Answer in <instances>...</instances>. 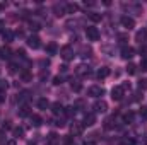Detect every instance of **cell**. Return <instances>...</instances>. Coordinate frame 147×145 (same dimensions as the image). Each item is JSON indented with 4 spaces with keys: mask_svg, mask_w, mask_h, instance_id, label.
<instances>
[{
    "mask_svg": "<svg viewBox=\"0 0 147 145\" xmlns=\"http://www.w3.org/2000/svg\"><path fill=\"white\" fill-rule=\"evenodd\" d=\"M86 36H87L89 41H98V39H99V31H98V28H94V26L86 28Z\"/></svg>",
    "mask_w": 147,
    "mask_h": 145,
    "instance_id": "6da1fadb",
    "label": "cell"
},
{
    "mask_svg": "<svg viewBox=\"0 0 147 145\" xmlns=\"http://www.w3.org/2000/svg\"><path fill=\"white\" fill-rule=\"evenodd\" d=\"M60 56L63 58V60H72L74 58V50L72 46H69V44H65V46H62V50H60Z\"/></svg>",
    "mask_w": 147,
    "mask_h": 145,
    "instance_id": "7a4b0ae2",
    "label": "cell"
},
{
    "mask_svg": "<svg viewBox=\"0 0 147 145\" xmlns=\"http://www.w3.org/2000/svg\"><path fill=\"white\" fill-rule=\"evenodd\" d=\"M103 94H105V89L99 85H92L87 89V96H91V97H101Z\"/></svg>",
    "mask_w": 147,
    "mask_h": 145,
    "instance_id": "3957f363",
    "label": "cell"
},
{
    "mask_svg": "<svg viewBox=\"0 0 147 145\" xmlns=\"http://www.w3.org/2000/svg\"><path fill=\"white\" fill-rule=\"evenodd\" d=\"M123 96H125V91H123V87H121V85L113 87V91H111V97H113V101H121V99H123Z\"/></svg>",
    "mask_w": 147,
    "mask_h": 145,
    "instance_id": "277c9868",
    "label": "cell"
},
{
    "mask_svg": "<svg viewBox=\"0 0 147 145\" xmlns=\"http://www.w3.org/2000/svg\"><path fill=\"white\" fill-rule=\"evenodd\" d=\"M120 22H121V26H123L125 29H134V28H135V21H134L132 17H128V15H121Z\"/></svg>",
    "mask_w": 147,
    "mask_h": 145,
    "instance_id": "5b68a950",
    "label": "cell"
},
{
    "mask_svg": "<svg viewBox=\"0 0 147 145\" xmlns=\"http://www.w3.org/2000/svg\"><path fill=\"white\" fill-rule=\"evenodd\" d=\"M134 55H135V50H134L132 46H125V48H121V58L130 60Z\"/></svg>",
    "mask_w": 147,
    "mask_h": 145,
    "instance_id": "8992f818",
    "label": "cell"
},
{
    "mask_svg": "<svg viewBox=\"0 0 147 145\" xmlns=\"http://www.w3.org/2000/svg\"><path fill=\"white\" fill-rule=\"evenodd\" d=\"M96 123V114H87L86 118H84V123H82V126H92Z\"/></svg>",
    "mask_w": 147,
    "mask_h": 145,
    "instance_id": "52a82bcc",
    "label": "cell"
},
{
    "mask_svg": "<svg viewBox=\"0 0 147 145\" xmlns=\"http://www.w3.org/2000/svg\"><path fill=\"white\" fill-rule=\"evenodd\" d=\"M28 44H29L33 50H38V48H39V44H41V43H39V38H38V36H29V38H28Z\"/></svg>",
    "mask_w": 147,
    "mask_h": 145,
    "instance_id": "ba28073f",
    "label": "cell"
},
{
    "mask_svg": "<svg viewBox=\"0 0 147 145\" xmlns=\"http://www.w3.org/2000/svg\"><path fill=\"white\" fill-rule=\"evenodd\" d=\"M108 109V104L105 103V101H98L96 104H94V113H105Z\"/></svg>",
    "mask_w": 147,
    "mask_h": 145,
    "instance_id": "9c48e42d",
    "label": "cell"
},
{
    "mask_svg": "<svg viewBox=\"0 0 147 145\" xmlns=\"http://www.w3.org/2000/svg\"><path fill=\"white\" fill-rule=\"evenodd\" d=\"M135 39H137L139 43H146L147 41V28L146 29H140V31L135 34Z\"/></svg>",
    "mask_w": 147,
    "mask_h": 145,
    "instance_id": "30bf717a",
    "label": "cell"
},
{
    "mask_svg": "<svg viewBox=\"0 0 147 145\" xmlns=\"http://www.w3.org/2000/svg\"><path fill=\"white\" fill-rule=\"evenodd\" d=\"M57 51H58L57 43H50V44H46V53H48V55H57Z\"/></svg>",
    "mask_w": 147,
    "mask_h": 145,
    "instance_id": "8fae6325",
    "label": "cell"
},
{
    "mask_svg": "<svg viewBox=\"0 0 147 145\" xmlns=\"http://www.w3.org/2000/svg\"><path fill=\"white\" fill-rule=\"evenodd\" d=\"M82 130H84V126H82V125H79V123H74L72 126H70V132H72L74 135H80V133H82Z\"/></svg>",
    "mask_w": 147,
    "mask_h": 145,
    "instance_id": "7c38bea8",
    "label": "cell"
},
{
    "mask_svg": "<svg viewBox=\"0 0 147 145\" xmlns=\"http://www.w3.org/2000/svg\"><path fill=\"white\" fill-rule=\"evenodd\" d=\"M96 75H98V79H106V77L110 75V68H108V67H103V68H99V70H98Z\"/></svg>",
    "mask_w": 147,
    "mask_h": 145,
    "instance_id": "4fadbf2b",
    "label": "cell"
},
{
    "mask_svg": "<svg viewBox=\"0 0 147 145\" xmlns=\"http://www.w3.org/2000/svg\"><path fill=\"white\" fill-rule=\"evenodd\" d=\"M87 17H89L92 22H99V21L103 19V15H101V14H98V12H89V14H87Z\"/></svg>",
    "mask_w": 147,
    "mask_h": 145,
    "instance_id": "5bb4252c",
    "label": "cell"
},
{
    "mask_svg": "<svg viewBox=\"0 0 147 145\" xmlns=\"http://www.w3.org/2000/svg\"><path fill=\"white\" fill-rule=\"evenodd\" d=\"M51 111H53V114H63V106L60 103H55L51 106Z\"/></svg>",
    "mask_w": 147,
    "mask_h": 145,
    "instance_id": "9a60e30c",
    "label": "cell"
},
{
    "mask_svg": "<svg viewBox=\"0 0 147 145\" xmlns=\"http://www.w3.org/2000/svg\"><path fill=\"white\" fill-rule=\"evenodd\" d=\"M2 36H3V39H5L7 43H10V41L14 39V33L9 31V29H5V31H2Z\"/></svg>",
    "mask_w": 147,
    "mask_h": 145,
    "instance_id": "2e32d148",
    "label": "cell"
},
{
    "mask_svg": "<svg viewBox=\"0 0 147 145\" xmlns=\"http://www.w3.org/2000/svg\"><path fill=\"white\" fill-rule=\"evenodd\" d=\"M48 106H50V103H48V99H46V97L38 99V108H39V109H46Z\"/></svg>",
    "mask_w": 147,
    "mask_h": 145,
    "instance_id": "e0dca14e",
    "label": "cell"
},
{
    "mask_svg": "<svg viewBox=\"0 0 147 145\" xmlns=\"http://www.w3.org/2000/svg\"><path fill=\"white\" fill-rule=\"evenodd\" d=\"M75 72L79 73V75H89V67H86V65H79Z\"/></svg>",
    "mask_w": 147,
    "mask_h": 145,
    "instance_id": "ac0fdd59",
    "label": "cell"
},
{
    "mask_svg": "<svg viewBox=\"0 0 147 145\" xmlns=\"http://www.w3.org/2000/svg\"><path fill=\"white\" fill-rule=\"evenodd\" d=\"M77 9H79L77 3H69V5L65 7V12H67V14H74V12H77Z\"/></svg>",
    "mask_w": 147,
    "mask_h": 145,
    "instance_id": "d6986e66",
    "label": "cell"
},
{
    "mask_svg": "<svg viewBox=\"0 0 147 145\" xmlns=\"http://www.w3.org/2000/svg\"><path fill=\"white\" fill-rule=\"evenodd\" d=\"M123 121H125V123H132V121H134V113H132V111L125 113V114H123Z\"/></svg>",
    "mask_w": 147,
    "mask_h": 145,
    "instance_id": "ffe728a7",
    "label": "cell"
},
{
    "mask_svg": "<svg viewBox=\"0 0 147 145\" xmlns=\"http://www.w3.org/2000/svg\"><path fill=\"white\" fill-rule=\"evenodd\" d=\"M41 121H43V119H41L38 114H33V116H31V123H33L34 126H39V125H41Z\"/></svg>",
    "mask_w": 147,
    "mask_h": 145,
    "instance_id": "44dd1931",
    "label": "cell"
},
{
    "mask_svg": "<svg viewBox=\"0 0 147 145\" xmlns=\"http://www.w3.org/2000/svg\"><path fill=\"white\" fill-rule=\"evenodd\" d=\"M21 79H22L24 82H31V79H33V77H31V73H29V72H26V70H24V72H21Z\"/></svg>",
    "mask_w": 147,
    "mask_h": 145,
    "instance_id": "7402d4cb",
    "label": "cell"
},
{
    "mask_svg": "<svg viewBox=\"0 0 147 145\" xmlns=\"http://www.w3.org/2000/svg\"><path fill=\"white\" fill-rule=\"evenodd\" d=\"M127 72H128V75H135V72H137V67H135L134 63H128V67H127Z\"/></svg>",
    "mask_w": 147,
    "mask_h": 145,
    "instance_id": "603a6c76",
    "label": "cell"
},
{
    "mask_svg": "<svg viewBox=\"0 0 147 145\" xmlns=\"http://www.w3.org/2000/svg\"><path fill=\"white\" fill-rule=\"evenodd\" d=\"M48 142H50V144H57V142H58V135H57V133H50V135H48Z\"/></svg>",
    "mask_w": 147,
    "mask_h": 145,
    "instance_id": "cb8c5ba5",
    "label": "cell"
},
{
    "mask_svg": "<svg viewBox=\"0 0 147 145\" xmlns=\"http://www.w3.org/2000/svg\"><path fill=\"white\" fill-rule=\"evenodd\" d=\"M70 87H72V91H75V92H79V91L82 89L80 82H77V80H75V82H72V85H70Z\"/></svg>",
    "mask_w": 147,
    "mask_h": 145,
    "instance_id": "d4e9b609",
    "label": "cell"
},
{
    "mask_svg": "<svg viewBox=\"0 0 147 145\" xmlns=\"http://www.w3.org/2000/svg\"><path fill=\"white\" fill-rule=\"evenodd\" d=\"M63 114H67V116H74V114H75V106H72V108H65Z\"/></svg>",
    "mask_w": 147,
    "mask_h": 145,
    "instance_id": "484cf974",
    "label": "cell"
},
{
    "mask_svg": "<svg viewBox=\"0 0 147 145\" xmlns=\"http://www.w3.org/2000/svg\"><path fill=\"white\" fill-rule=\"evenodd\" d=\"M139 89H140V91H146L147 89V79H142V80L139 82Z\"/></svg>",
    "mask_w": 147,
    "mask_h": 145,
    "instance_id": "4316f807",
    "label": "cell"
},
{
    "mask_svg": "<svg viewBox=\"0 0 147 145\" xmlns=\"http://www.w3.org/2000/svg\"><path fill=\"white\" fill-rule=\"evenodd\" d=\"M2 58H10V50L9 48H3L2 50Z\"/></svg>",
    "mask_w": 147,
    "mask_h": 145,
    "instance_id": "83f0119b",
    "label": "cell"
},
{
    "mask_svg": "<svg viewBox=\"0 0 147 145\" xmlns=\"http://www.w3.org/2000/svg\"><path fill=\"white\" fill-rule=\"evenodd\" d=\"M62 82H63V79H62L60 75H57V77H53V84H55V85H60Z\"/></svg>",
    "mask_w": 147,
    "mask_h": 145,
    "instance_id": "f1b7e54d",
    "label": "cell"
},
{
    "mask_svg": "<svg viewBox=\"0 0 147 145\" xmlns=\"http://www.w3.org/2000/svg\"><path fill=\"white\" fill-rule=\"evenodd\" d=\"M127 39H128V34H118V41L120 43H127Z\"/></svg>",
    "mask_w": 147,
    "mask_h": 145,
    "instance_id": "f546056e",
    "label": "cell"
},
{
    "mask_svg": "<svg viewBox=\"0 0 147 145\" xmlns=\"http://www.w3.org/2000/svg\"><path fill=\"white\" fill-rule=\"evenodd\" d=\"M22 133H24V130H22V128H14V135H16V137H21Z\"/></svg>",
    "mask_w": 147,
    "mask_h": 145,
    "instance_id": "4dcf8cb0",
    "label": "cell"
},
{
    "mask_svg": "<svg viewBox=\"0 0 147 145\" xmlns=\"http://www.w3.org/2000/svg\"><path fill=\"white\" fill-rule=\"evenodd\" d=\"M140 68H142L144 72H147V58H144V60L140 62Z\"/></svg>",
    "mask_w": 147,
    "mask_h": 145,
    "instance_id": "1f68e13d",
    "label": "cell"
},
{
    "mask_svg": "<svg viewBox=\"0 0 147 145\" xmlns=\"http://www.w3.org/2000/svg\"><path fill=\"white\" fill-rule=\"evenodd\" d=\"M28 106H22V108H21V113H19V114H21V116H26V114H28V113H29V111H28Z\"/></svg>",
    "mask_w": 147,
    "mask_h": 145,
    "instance_id": "d6a6232c",
    "label": "cell"
},
{
    "mask_svg": "<svg viewBox=\"0 0 147 145\" xmlns=\"http://www.w3.org/2000/svg\"><path fill=\"white\" fill-rule=\"evenodd\" d=\"M31 29L33 31H39V24L38 22H31Z\"/></svg>",
    "mask_w": 147,
    "mask_h": 145,
    "instance_id": "836d02e7",
    "label": "cell"
},
{
    "mask_svg": "<svg viewBox=\"0 0 147 145\" xmlns=\"http://www.w3.org/2000/svg\"><path fill=\"white\" fill-rule=\"evenodd\" d=\"M120 145H134V140H123Z\"/></svg>",
    "mask_w": 147,
    "mask_h": 145,
    "instance_id": "e575fe53",
    "label": "cell"
},
{
    "mask_svg": "<svg viewBox=\"0 0 147 145\" xmlns=\"http://www.w3.org/2000/svg\"><path fill=\"white\" fill-rule=\"evenodd\" d=\"M63 142H65L67 145H70V144H72V138H70V137H65V138H63Z\"/></svg>",
    "mask_w": 147,
    "mask_h": 145,
    "instance_id": "d590c367",
    "label": "cell"
},
{
    "mask_svg": "<svg viewBox=\"0 0 147 145\" xmlns=\"http://www.w3.org/2000/svg\"><path fill=\"white\" fill-rule=\"evenodd\" d=\"M140 114H142V116H144V118L147 119V108H142V111H140Z\"/></svg>",
    "mask_w": 147,
    "mask_h": 145,
    "instance_id": "8d00e7d4",
    "label": "cell"
},
{
    "mask_svg": "<svg viewBox=\"0 0 147 145\" xmlns=\"http://www.w3.org/2000/svg\"><path fill=\"white\" fill-rule=\"evenodd\" d=\"M5 145H16V142L14 140H9V142H5Z\"/></svg>",
    "mask_w": 147,
    "mask_h": 145,
    "instance_id": "74e56055",
    "label": "cell"
},
{
    "mask_svg": "<svg viewBox=\"0 0 147 145\" xmlns=\"http://www.w3.org/2000/svg\"><path fill=\"white\" fill-rule=\"evenodd\" d=\"M3 29V21H0V31Z\"/></svg>",
    "mask_w": 147,
    "mask_h": 145,
    "instance_id": "f35d334b",
    "label": "cell"
},
{
    "mask_svg": "<svg viewBox=\"0 0 147 145\" xmlns=\"http://www.w3.org/2000/svg\"><path fill=\"white\" fill-rule=\"evenodd\" d=\"M86 145H94V144H92V142H89V144H86Z\"/></svg>",
    "mask_w": 147,
    "mask_h": 145,
    "instance_id": "ab89813d",
    "label": "cell"
},
{
    "mask_svg": "<svg viewBox=\"0 0 147 145\" xmlns=\"http://www.w3.org/2000/svg\"><path fill=\"white\" fill-rule=\"evenodd\" d=\"M0 56H2V50H0Z\"/></svg>",
    "mask_w": 147,
    "mask_h": 145,
    "instance_id": "60d3db41",
    "label": "cell"
}]
</instances>
